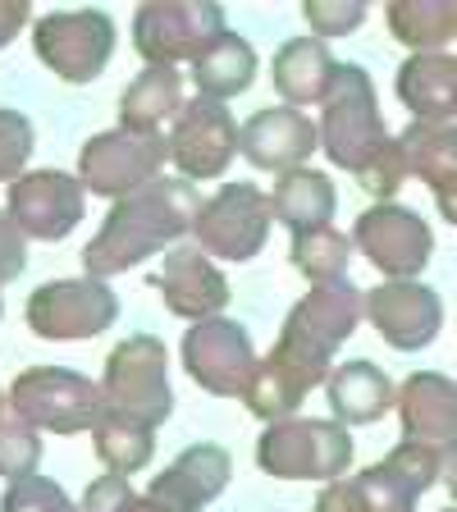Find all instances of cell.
<instances>
[{
    "instance_id": "cell-19",
    "label": "cell",
    "mask_w": 457,
    "mask_h": 512,
    "mask_svg": "<svg viewBox=\"0 0 457 512\" xmlns=\"http://www.w3.org/2000/svg\"><path fill=\"white\" fill-rule=\"evenodd\" d=\"M316 142H320V128L293 106L256 110V115L238 128V151L252 160L256 170H270V174L302 170L307 156L316 151Z\"/></svg>"
},
{
    "instance_id": "cell-37",
    "label": "cell",
    "mask_w": 457,
    "mask_h": 512,
    "mask_svg": "<svg viewBox=\"0 0 457 512\" xmlns=\"http://www.w3.org/2000/svg\"><path fill=\"white\" fill-rule=\"evenodd\" d=\"M307 23H311V37H343L352 32L357 23L366 19V0H307Z\"/></svg>"
},
{
    "instance_id": "cell-12",
    "label": "cell",
    "mask_w": 457,
    "mask_h": 512,
    "mask_svg": "<svg viewBox=\"0 0 457 512\" xmlns=\"http://www.w3.org/2000/svg\"><path fill=\"white\" fill-rule=\"evenodd\" d=\"M183 366H188V375L202 384L206 394L243 398L256 375V348L238 320L211 316V320H197L183 334Z\"/></svg>"
},
{
    "instance_id": "cell-7",
    "label": "cell",
    "mask_w": 457,
    "mask_h": 512,
    "mask_svg": "<svg viewBox=\"0 0 457 512\" xmlns=\"http://www.w3.org/2000/svg\"><path fill=\"white\" fill-rule=\"evenodd\" d=\"M37 60L64 83H92L115 51V19L106 10H55L32 28Z\"/></svg>"
},
{
    "instance_id": "cell-17",
    "label": "cell",
    "mask_w": 457,
    "mask_h": 512,
    "mask_svg": "<svg viewBox=\"0 0 457 512\" xmlns=\"http://www.w3.org/2000/svg\"><path fill=\"white\" fill-rule=\"evenodd\" d=\"M444 462L448 458H439L435 448L403 439L389 458L352 480V490L362 499V512H416L421 494L444 476Z\"/></svg>"
},
{
    "instance_id": "cell-42",
    "label": "cell",
    "mask_w": 457,
    "mask_h": 512,
    "mask_svg": "<svg viewBox=\"0 0 457 512\" xmlns=\"http://www.w3.org/2000/svg\"><path fill=\"white\" fill-rule=\"evenodd\" d=\"M435 206H439V215H444L448 224H457V188H448V192H435Z\"/></svg>"
},
{
    "instance_id": "cell-36",
    "label": "cell",
    "mask_w": 457,
    "mask_h": 512,
    "mask_svg": "<svg viewBox=\"0 0 457 512\" xmlns=\"http://www.w3.org/2000/svg\"><path fill=\"white\" fill-rule=\"evenodd\" d=\"M32 156V119L19 110H0V183L23 179Z\"/></svg>"
},
{
    "instance_id": "cell-3",
    "label": "cell",
    "mask_w": 457,
    "mask_h": 512,
    "mask_svg": "<svg viewBox=\"0 0 457 512\" xmlns=\"http://www.w3.org/2000/svg\"><path fill=\"white\" fill-rule=\"evenodd\" d=\"M256 467L275 480H339L352 467V435L334 416H284L256 439Z\"/></svg>"
},
{
    "instance_id": "cell-6",
    "label": "cell",
    "mask_w": 457,
    "mask_h": 512,
    "mask_svg": "<svg viewBox=\"0 0 457 512\" xmlns=\"http://www.w3.org/2000/svg\"><path fill=\"white\" fill-rule=\"evenodd\" d=\"M165 362L170 357H165V343L156 334H128V339H119V348L106 357L101 403L115 407V412L138 416L147 426H160L174 407Z\"/></svg>"
},
{
    "instance_id": "cell-20",
    "label": "cell",
    "mask_w": 457,
    "mask_h": 512,
    "mask_svg": "<svg viewBox=\"0 0 457 512\" xmlns=\"http://www.w3.org/2000/svg\"><path fill=\"white\" fill-rule=\"evenodd\" d=\"M234 476V458L220 444H192L183 448L170 467L151 480L147 499L165 512H202L211 499H220L224 485Z\"/></svg>"
},
{
    "instance_id": "cell-23",
    "label": "cell",
    "mask_w": 457,
    "mask_h": 512,
    "mask_svg": "<svg viewBox=\"0 0 457 512\" xmlns=\"http://www.w3.org/2000/svg\"><path fill=\"white\" fill-rule=\"evenodd\" d=\"M398 101L421 124H457V55L421 51L398 64Z\"/></svg>"
},
{
    "instance_id": "cell-13",
    "label": "cell",
    "mask_w": 457,
    "mask_h": 512,
    "mask_svg": "<svg viewBox=\"0 0 457 512\" xmlns=\"http://www.w3.org/2000/svg\"><path fill=\"white\" fill-rule=\"evenodd\" d=\"M352 247H362L366 261L389 279H416L435 252V234L416 211L398 202H375L352 224Z\"/></svg>"
},
{
    "instance_id": "cell-32",
    "label": "cell",
    "mask_w": 457,
    "mask_h": 512,
    "mask_svg": "<svg viewBox=\"0 0 457 512\" xmlns=\"http://www.w3.org/2000/svg\"><path fill=\"white\" fill-rule=\"evenodd\" d=\"M348 256H352V238L339 229H307V234H293L288 247V261L311 279V284H334V279H348Z\"/></svg>"
},
{
    "instance_id": "cell-9",
    "label": "cell",
    "mask_w": 457,
    "mask_h": 512,
    "mask_svg": "<svg viewBox=\"0 0 457 512\" xmlns=\"http://www.w3.org/2000/svg\"><path fill=\"white\" fill-rule=\"evenodd\" d=\"M224 32V10L215 0H147L133 14V46L147 64L197 60Z\"/></svg>"
},
{
    "instance_id": "cell-8",
    "label": "cell",
    "mask_w": 457,
    "mask_h": 512,
    "mask_svg": "<svg viewBox=\"0 0 457 512\" xmlns=\"http://www.w3.org/2000/svg\"><path fill=\"white\" fill-rule=\"evenodd\" d=\"M366 316V293L348 279H334V284H316L298 307L288 311L284 330H279V343L293 348L298 357L316 366H330L339 343L352 339L357 320ZM334 371V366H330Z\"/></svg>"
},
{
    "instance_id": "cell-33",
    "label": "cell",
    "mask_w": 457,
    "mask_h": 512,
    "mask_svg": "<svg viewBox=\"0 0 457 512\" xmlns=\"http://www.w3.org/2000/svg\"><path fill=\"white\" fill-rule=\"evenodd\" d=\"M37 462H42V435L10 407L0 416V476L5 480L37 476Z\"/></svg>"
},
{
    "instance_id": "cell-11",
    "label": "cell",
    "mask_w": 457,
    "mask_h": 512,
    "mask_svg": "<svg viewBox=\"0 0 457 512\" xmlns=\"http://www.w3.org/2000/svg\"><path fill=\"white\" fill-rule=\"evenodd\" d=\"M119 316V298L101 279H51L32 288L28 298V325L42 339H92L106 334Z\"/></svg>"
},
{
    "instance_id": "cell-15",
    "label": "cell",
    "mask_w": 457,
    "mask_h": 512,
    "mask_svg": "<svg viewBox=\"0 0 457 512\" xmlns=\"http://www.w3.org/2000/svg\"><path fill=\"white\" fill-rule=\"evenodd\" d=\"M87 192L74 174L64 170H32L10 183V220L19 224L23 238H42V243H60L74 234V224H83Z\"/></svg>"
},
{
    "instance_id": "cell-44",
    "label": "cell",
    "mask_w": 457,
    "mask_h": 512,
    "mask_svg": "<svg viewBox=\"0 0 457 512\" xmlns=\"http://www.w3.org/2000/svg\"><path fill=\"white\" fill-rule=\"evenodd\" d=\"M5 412H10V398H5V394H0V416H5Z\"/></svg>"
},
{
    "instance_id": "cell-18",
    "label": "cell",
    "mask_w": 457,
    "mask_h": 512,
    "mask_svg": "<svg viewBox=\"0 0 457 512\" xmlns=\"http://www.w3.org/2000/svg\"><path fill=\"white\" fill-rule=\"evenodd\" d=\"M403 439L435 448L439 458L457 453V384L439 371H412L394 394Z\"/></svg>"
},
{
    "instance_id": "cell-35",
    "label": "cell",
    "mask_w": 457,
    "mask_h": 512,
    "mask_svg": "<svg viewBox=\"0 0 457 512\" xmlns=\"http://www.w3.org/2000/svg\"><path fill=\"white\" fill-rule=\"evenodd\" d=\"M78 508L83 512H165L160 503H151L147 494H133V485H128L124 476H110V471L87 485Z\"/></svg>"
},
{
    "instance_id": "cell-16",
    "label": "cell",
    "mask_w": 457,
    "mask_h": 512,
    "mask_svg": "<svg viewBox=\"0 0 457 512\" xmlns=\"http://www.w3.org/2000/svg\"><path fill=\"white\" fill-rule=\"evenodd\" d=\"M366 320L389 348L421 352L435 343L439 325H444V302L435 288L416 284V279H389L375 293H366Z\"/></svg>"
},
{
    "instance_id": "cell-29",
    "label": "cell",
    "mask_w": 457,
    "mask_h": 512,
    "mask_svg": "<svg viewBox=\"0 0 457 512\" xmlns=\"http://www.w3.org/2000/svg\"><path fill=\"white\" fill-rule=\"evenodd\" d=\"M92 448L96 458L106 462L110 476H133L151 462V448H156V426L138 421L128 412H115V407H101L92 426Z\"/></svg>"
},
{
    "instance_id": "cell-41",
    "label": "cell",
    "mask_w": 457,
    "mask_h": 512,
    "mask_svg": "<svg viewBox=\"0 0 457 512\" xmlns=\"http://www.w3.org/2000/svg\"><path fill=\"white\" fill-rule=\"evenodd\" d=\"M23 23H28V0H0V46H10Z\"/></svg>"
},
{
    "instance_id": "cell-22",
    "label": "cell",
    "mask_w": 457,
    "mask_h": 512,
    "mask_svg": "<svg viewBox=\"0 0 457 512\" xmlns=\"http://www.w3.org/2000/svg\"><path fill=\"white\" fill-rule=\"evenodd\" d=\"M325 380H330V366H316V362H307V357H298L293 348L275 343L266 362H256V375H252V384H247L243 403H247V412L261 416V421H284V416L298 412L302 398Z\"/></svg>"
},
{
    "instance_id": "cell-21",
    "label": "cell",
    "mask_w": 457,
    "mask_h": 512,
    "mask_svg": "<svg viewBox=\"0 0 457 512\" xmlns=\"http://www.w3.org/2000/svg\"><path fill=\"white\" fill-rule=\"evenodd\" d=\"M151 284L160 288V298L174 316H188V320H211L220 316V307L229 302V279L211 266V256L202 247H170L165 252V266L160 275H151Z\"/></svg>"
},
{
    "instance_id": "cell-24",
    "label": "cell",
    "mask_w": 457,
    "mask_h": 512,
    "mask_svg": "<svg viewBox=\"0 0 457 512\" xmlns=\"http://www.w3.org/2000/svg\"><path fill=\"white\" fill-rule=\"evenodd\" d=\"M339 78V60L330 55V46L320 37H293L275 51V64H270V83L284 96L288 106H311V101H325Z\"/></svg>"
},
{
    "instance_id": "cell-2",
    "label": "cell",
    "mask_w": 457,
    "mask_h": 512,
    "mask_svg": "<svg viewBox=\"0 0 457 512\" xmlns=\"http://www.w3.org/2000/svg\"><path fill=\"white\" fill-rule=\"evenodd\" d=\"M320 147L348 174H362L389 147L375 83L362 64H339V78H334L330 96H325V115H320Z\"/></svg>"
},
{
    "instance_id": "cell-25",
    "label": "cell",
    "mask_w": 457,
    "mask_h": 512,
    "mask_svg": "<svg viewBox=\"0 0 457 512\" xmlns=\"http://www.w3.org/2000/svg\"><path fill=\"white\" fill-rule=\"evenodd\" d=\"M325 389H330V407L339 426H375L394 407L398 394L394 380L375 362H343L339 371H330Z\"/></svg>"
},
{
    "instance_id": "cell-26",
    "label": "cell",
    "mask_w": 457,
    "mask_h": 512,
    "mask_svg": "<svg viewBox=\"0 0 457 512\" xmlns=\"http://www.w3.org/2000/svg\"><path fill=\"white\" fill-rule=\"evenodd\" d=\"M183 110V74L174 64H147L133 83H128L124 101H119V128H138V133H160L165 119Z\"/></svg>"
},
{
    "instance_id": "cell-10",
    "label": "cell",
    "mask_w": 457,
    "mask_h": 512,
    "mask_svg": "<svg viewBox=\"0 0 457 512\" xmlns=\"http://www.w3.org/2000/svg\"><path fill=\"white\" fill-rule=\"evenodd\" d=\"M270 197L252 183H224L211 202H202L192 220V238L206 256L220 261H252L270 238Z\"/></svg>"
},
{
    "instance_id": "cell-34",
    "label": "cell",
    "mask_w": 457,
    "mask_h": 512,
    "mask_svg": "<svg viewBox=\"0 0 457 512\" xmlns=\"http://www.w3.org/2000/svg\"><path fill=\"white\" fill-rule=\"evenodd\" d=\"M0 512H83L69 494L46 476H23L10 480V490L0 499Z\"/></svg>"
},
{
    "instance_id": "cell-40",
    "label": "cell",
    "mask_w": 457,
    "mask_h": 512,
    "mask_svg": "<svg viewBox=\"0 0 457 512\" xmlns=\"http://www.w3.org/2000/svg\"><path fill=\"white\" fill-rule=\"evenodd\" d=\"M316 512H362V499L352 490V480H330L316 499Z\"/></svg>"
},
{
    "instance_id": "cell-39",
    "label": "cell",
    "mask_w": 457,
    "mask_h": 512,
    "mask_svg": "<svg viewBox=\"0 0 457 512\" xmlns=\"http://www.w3.org/2000/svg\"><path fill=\"white\" fill-rule=\"evenodd\" d=\"M23 266H28V243H23L19 224H14L10 215L0 211V284L19 279V275H23Z\"/></svg>"
},
{
    "instance_id": "cell-5",
    "label": "cell",
    "mask_w": 457,
    "mask_h": 512,
    "mask_svg": "<svg viewBox=\"0 0 457 512\" xmlns=\"http://www.w3.org/2000/svg\"><path fill=\"white\" fill-rule=\"evenodd\" d=\"M10 407L37 430L51 435H83L101 416V384L64 366H28L10 384Z\"/></svg>"
},
{
    "instance_id": "cell-43",
    "label": "cell",
    "mask_w": 457,
    "mask_h": 512,
    "mask_svg": "<svg viewBox=\"0 0 457 512\" xmlns=\"http://www.w3.org/2000/svg\"><path fill=\"white\" fill-rule=\"evenodd\" d=\"M444 485H448V494H453V503H457V453L444 462Z\"/></svg>"
},
{
    "instance_id": "cell-31",
    "label": "cell",
    "mask_w": 457,
    "mask_h": 512,
    "mask_svg": "<svg viewBox=\"0 0 457 512\" xmlns=\"http://www.w3.org/2000/svg\"><path fill=\"white\" fill-rule=\"evenodd\" d=\"M389 32L403 46H412V55L439 51V46L457 42V5L453 0H394Z\"/></svg>"
},
{
    "instance_id": "cell-14",
    "label": "cell",
    "mask_w": 457,
    "mask_h": 512,
    "mask_svg": "<svg viewBox=\"0 0 457 512\" xmlns=\"http://www.w3.org/2000/svg\"><path fill=\"white\" fill-rule=\"evenodd\" d=\"M238 156V124L220 101H188L174 115L170 128V160L179 165V179H220L229 160Z\"/></svg>"
},
{
    "instance_id": "cell-4",
    "label": "cell",
    "mask_w": 457,
    "mask_h": 512,
    "mask_svg": "<svg viewBox=\"0 0 457 512\" xmlns=\"http://www.w3.org/2000/svg\"><path fill=\"white\" fill-rule=\"evenodd\" d=\"M170 160V138L165 133H138V128H106L83 142L78 151V183L96 197H128L160 179Z\"/></svg>"
},
{
    "instance_id": "cell-45",
    "label": "cell",
    "mask_w": 457,
    "mask_h": 512,
    "mask_svg": "<svg viewBox=\"0 0 457 512\" xmlns=\"http://www.w3.org/2000/svg\"><path fill=\"white\" fill-rule=\"evenodd\" d=\"M444 512H457V508H444Z\"/></svg>"
},
{
    "instance_id": "cell-30",
    "label": "cell",
    "mask_w": 457,
    "mask_h": 512,
    "mask_svg": "<svg viewBox=\"0 0 457 512\" xmlns=\"http://www.w3.org/2000/svg\"><path fill=\"white\" fill-rule=\"evenodd\" d=\"M398 147H403L407 174L426 179L435 192L457 188V124H412L398 133Z\"/></svg>"
},
{
    "instance_id": "cell-28",
    "label": "cell",
    "mask_w": 457,
    "mask_h": 512,
    "mask_svg": "<svg viewBox=\"0 0 457 512\" xmlns=\"http://www.w3.org/2000/svg\"><path fill=\"white\" fill-rule=\"evenodd\" d=\"M270 211L279 224H288L293 234H307V229H325L334 220V183L320 170H288L279 174L275 192H270Z\"/></svg>"
},
{
    "instance_id": "cell-1",
    "label": "cell",
    "mask_w": 457,
    "mask_h": 512,
    "mask_svg": "<svg viewBox=\"0 0 457 512\" xmlns=\"http://www.w3.org/2000/svg\"><path fill=\"white\" fill-rule=\"evenodd\" d=\"M197 211H202L197 188L188 179H165V174L156 183H147V188L119 197L110 206L106 224L96 229V238L83 247L87 275L106 279L133 270L151 252H160V247H170L174 238L188 234Z\"/></svg>"
},
{
    "instance_id": "cell-27",
    "label": "cell",
    "mask_w": 457,
    "mask_h": 512,
    "mask_svg": "<svg viewBox=\"0 0 457 512\" xmlns=\"http://www.w3.org/2000/svg\"><path fill=\"white\" fill-rule=\"evenodd\" d=\"M256 78V51L238 37V32L224 28L211 46H206L197 60H192V83L206 101H229V96H243Z\"/></svg>"
},
{
    "instance_id": "cell-38",
    "label": "cell",
    "mask_w": 457,
    "mask_h": 512,
    "mask_svg": "<svg viewBox=\"0 0 457 512\" xmlns=\"http://www.w3.org/2000/svg\"><path fill=\"white\" fill-rule=\"evenodd\" d=\"M403 179H407V160H403V147H398V138H389V147H384L380 156H375L371 165L357 174V183L371 192L375 202H389V197L403 188Z\"/></svg>"
}]
</instances>
